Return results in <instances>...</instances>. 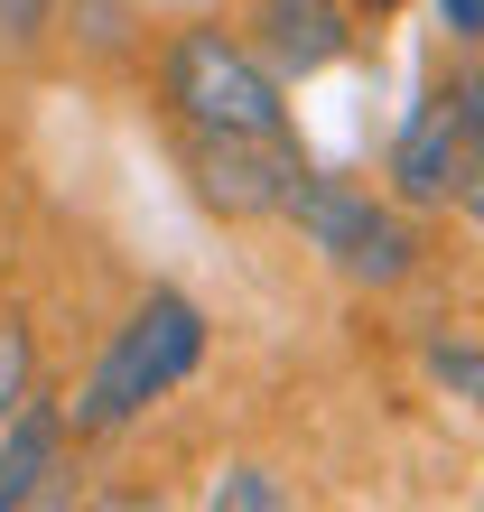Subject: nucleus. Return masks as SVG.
<instances>
[{
    "label": "nucleus",
    "instance_id": "nucleus-1",
    "mask_svg": "<svg viewBox=\"0 0 484 512\" xmlns=\"http://www.w3.org/2000/svg\"><path fill=\"white\" fill-rule=\"evenodd\" d=\"M196 364H205V308L187 289H140L131 308H121V326L103 336V354L84 364V382L66 391L75 447L131 438L159 401H177V391L196 382Z\"/></svg>",
    "mask_w": 484,
    "mask_h": 512
},
{
    "label": "nucleus",
    "instance_id": "nucleus-2",
    "mask_svg": "<svg viewBox=\"0 0 484 512\" xmlns=\"http://www.w3.org/2000/svg\"><path fill=\"white\" fill-rule=\"evenodd\" d=\"M168 131H242V140H289V84L261 66V47L233 19H177L149 47Z\"/></svg>",
    "mask_w": 484,
    "mask_h": 512
},
{
    "label": "nucleus",
    "instance_id": "nucleus-3",
    "mask_svg": "<svg viewBox=\"0 0 484 512\" xmlns=\"http://www.w3.org/2000/svg\"><path fill=\"white\" fill-rule=\"evenodd\" d=\"M280 224L298 233V252H317V261L336 270V280H354V289H401L410 270H419V233L401 224V205L373 196V187H354V177L308 168V177L289 187Z\"/></svg>",
    "mask_w": 484,
    "mask_h": 512
},
{
    "label": "nucleus",
    "instance_id": "nucleus-4",
    "mask_svg": "<svg viewBox=\"0 0 484 512\" xmlns=\"http://www.w3.org/2000/svg\"><path fill=\"white\" fill-rule=\"evenodd\" d=\"M177 177L215 224H280L289 187L308 177V149L289 140H242V131H177Z\"/></svg>",
    "mask_w": 484,
    "mask_h": 512
},
{
    "label": "nucleus",
    "instance_id": "nucleus-5",
    "mask_svg": "<svg viewBox=\"0 0 484 512\" xmlns=\"http://www.w3.org/2000/svg\"><path fill=\"white\" fill-rule=\"evenodd\" d=\"M75 419H66V391H28V401L0 419V512H38V503H66L75 485Z\"/></svg>",
    "mask_w": 484,
    "mask_h": 512
},
{
    "label": "nucleus",
    "instance_id": "nucleus-6",
    "mask_svg": "<svg viewBox=\"0 0 484 512\" xmlns=\"http://www.w3.org/2000/svg\"><path fill=\"white\" fill-rule=\"evenodd\" d=\"M466 131L447 122V103H410V122L391 131V159H382V187L401 215H438V205H457V177H466Z\"/></svg>",
    "mask_w": 484,
    "mask_h": 512
},
{
    "label": "nucleus",
    "instance_id": "nucleus-7",
    "mask_svg": "<svg viewBox=\"0 0 484 512\" xmlns=\"http://www.w3.org/2000/svg\"><path fill=\"white\" fill-rule=\"evenodd\" d=\"M233 28L261 47V66L280 75V84H308V75H326V66L354 47L345 0H242Z\"/></svg>",
    "mask_w": 484,
    "mask_h": 512
},
{
    "label": "nucleus",
    "instance_id": "nucleus-8",
    "mask_svg": "<svg viewBox=\"0 0 484 512\" xmlns=\"http://www.w3.org/2000/svg\"><path fill=\"white\" fill-rule=\"evenodd\" d=\"M66 47L94 56V66H131V56H149L140 0H66Z\"/></svg>",
    "mask_w": 484,
    "mask_h": 512
},
{
    "label": "nucleus",
    "instance_id": "nucleus-9",
    "mask_svg": "<svg viewBox=\"0 0 484 512\" xmlns=\"http://www.w3.org/2000/svg\"><path fill=\"white\" fill-rule=\"evenodd\" d=\"M419 373H429L447 401L484 410V326H457V336H419Z\"/></svg>",
    "mask_w": 484,
    "mask_h": 512
},
{
    "label": "nucleus",
    "instance_id": "nucleus-10",
    "mask_svg": "<svg viewBox=\"0 0 484 512\" xmlns=\"http://www.w3.org/2000/svg\"><path fill=\"white\" fill-rule=\"evenodd\" d=\"M66 47V0H0V66H38Z\"/></svg>",
    "mask_w": 484,
    "mask_h": 512
},
{
    "label": "nucleus",
    "instance_id": "nucleus-11",
    "mask_svg": "<svg viewBox=\"0 0 484 512\" xmlns=\"http://www.w3.org/2000/svg\"><path fill=\"white\" fill-rule=\"evenodd\" d=\"M38 382H47V373H38V317L0 308V419H10Z\"/></svg>",
    "mask_w": 484,
    "mask_h": 512
},
{
    "label": "nucleus",
    "instance_id": "nucleus-12",
    "mask_svg": "<svg viewBox=\"0 0 484 512\" xmlns=\"http://www.w3.org/2000/svg\"><path fill=\"white\" fill-rule=\"evenodd\" d=\"M205 503H215V512H289L298 494H289V485H280L270 466H252V457H242V466H215Z\"/></svg>",
    "mask_w": 484,
    "mask_h": 512
},
{
    "label": "nucleus",
    "instance_id": "nucleus-13",
    "mask_svg": "<svg viewBox=\"0 0 484 512\" xmlns=\"http://www.w3.org/2000/svg\"><path fill=\"white\" fill-rule=\"evenodd\" d=\"M438 103H447V122L466 131V149L484 159V66H447V84H438Z\"/></svg>",
    "mask_w": 484,
    "mask_h": 512
},
{
    "label": "nucleus",
    "instance_id": "nucleus-14",
    "mask_svg": "<svg viewBox=\"0 0 484 512\" xmlns=\"http://www.w3.org/2000/svg\"><path fill=\"white\" fill-rule=\"evenodd\" d=\"M438 10H447V38L457 47H484V0H438Z\"/></svg>",
    "mask_w": 484,
    "mask_h": 512
},
{
    "label": "nucleus",
    "instance_id": "nucleus-15",
    "mask_svg": "<svg viewBox=\"0 0 484 512\" xmlns=\"http://www.w3.org/2000/svg\"><path fill=\"white\" fill-rule=\"evenodd\" d=\"M457 215L484 224V159H466V177H457Z\"/></svg>",
    "mask_w": 484,
    "mask_h": 512
}]
</instances>
